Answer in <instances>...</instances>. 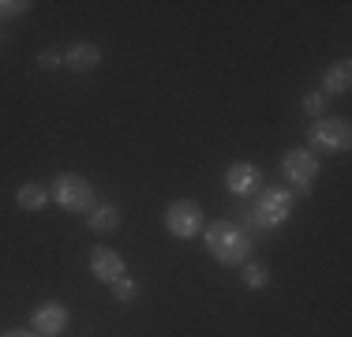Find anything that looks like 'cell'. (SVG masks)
Masks as SVG:
<instances>
[{
	"label": "cell",
	"instance_id": "obj_1",
	"mask_svg": "<svg viewBox=\"0 0 352 337\" xmlns=\"http://www.w3.org/2000/svg\"><path fill=\"white\" fill-rule=\"evenodd\" d=\"M206 232V251L217 259L221 266H240V263H248L251 259V236L240 229V225H232V221H214L210 229H203Z\"/></svg>",
	"mask_w": 352,
	"mask_h": 337
},
{
	"label": "cell",
	"instance_id": "obj_2",
	"mask_svg": "<svg viewBox=\"0 0 352 337\" xmlns=\"http://www.w3.org/2000/svg\"><path fill=\"white\" fill-rule=\"evenodd\" d=\"M49 199L68 214H90L98 206V188L82 173H56V180L49 184Z\"/></svg>",
	"mask_w": 352,
	"mask_h": 337
},
{
	"label": "cell",
	"instance_id": "obj_3",
	"mask_svg": "<svg viewBox=\"0 0 352 337\" xmlns=\"http://www.w3.org/2000/svg\"><path fill=\"white\" fill-rule=\"evenodd\" d=\"M307 142H311V154H349L352 128L345 116H318L307 128Z\"/></svg>",
	"mask_w": 352,
	"mask_h": 337
},
{
	"label": "cell",
	"instance_id": "obj_4",
	"mask_svg": "<svg viewBox=\"0 0 352 337\" xmlns=\"http://www.w3.org/2000/svg\"><path fill=\"white\" fill-rule=\"evenodd\" d=\"M281 176L292 191L300 195H311V184L318 180V157L304 146H289L281 154Z\"/></svg>",
	"mask_w": 352,
	"mask_h": 337
},
{
	"label": "cell",
	"instance_id": "obj_5",
	"mask_svg": "<svg viewBox=\"0 0 352 337\" xmlns=\"http://www.w3.org/2000/svg\"><path fill=\"white\" fill-rule=\"evenodd\" d=\"M165 229L176 240H195L199 232L206 229V214L195 199H176L165 206Z\"/></svg>",
	"mask_w": 352,
	"mask_h": 337
},
{
	"label": "cell",
	"instance_id": "obj_6",
	"mask_svg": "<svg viewBox=\"0 0 352 337\" xmlns=\"http://www.w3.org/2000/svg\"><path fill=\"white\" fill-rule=\"evenodd\" d=\"M292 217V191L285 188H266L255 202V225L263 229H281Z\"/></svg>",
	"mask_w": 352,
	"mask_h": 337
},
{
	"label": "cell",
	"instance_id": "obj_7",
	"mask_svg": "<svg viewBox=\"0 0 352 337\" xmlns=\"http://www.w3.org/2000/svg\"><path fill=\"white\" fill-rule=\"evenodd\" d=\"M68 323H72V315H68V307H64L60 300L38 303L34 315H30V330L41 334V337H60L64 330H68Z\"/></svg>",
	"mask_w": 352,
	"mask_h": 337
},
{
	"label": "cell",
	"instance_id": "obj_8",
	"mask_svg": "<svg viewBox=\"0 0 352 337\" xmlns=\"http://www.w3.org/2000/svg\"><path fill=\"white\" fill-rule=\"evenodd\" d=\"M225 188H229L232 195H240V199L255 195V191L263 188V168L251 165V162H236V165H229V168H225Z\"/></svg>",
	"mask_w": 352,
	"mask_h": 337
},
{
	"label": "cell",
	"instance_id": "obj_9",
	"mask_svg": "<svg viewBox=\"0 0 352 337\" xmlns=\"http://www.w3.org/2000/svg\"><path fill=\"white\" fill-rule=\"evenodd\" d=\"M90 274H94L102 285H113L116 277L128 274V263H124L113 248H94L90 251Z\"/></svg>",
	"mask_w": 352,
	"mask_h": 337
},
{
	"label": "cell",
	"instance_id": "obj_10",
	"mask_svg": "<svg viewBox=\"0 0 352 337\" xmlns=\"http://www.w3.org/2000/svg\"><path fill=\"white\" fill-rule=\"evenodd\" d=\"M98 64H102V49L90 45V41H75L68 53H64V67H68V72H75V75L94 72Z\"/></svg>",
	"mask_w": 352,
	"mask_h": 337
},
{
	"label": "cell",
	"instance_id": "obj_11",
	"mask_svg": "<svg viewBox=\"0 0 352 337\" xmlns=\"http://www.w3.org/2000/svg\"><path fill=\"white\" fill-rule=\"evenodd\" d=\"M120 206L116 202H98L94 210L87 214V225H90V232H98V236H109V232H116L120 229Z\"/></svg>",
	"mask_w": 352,
	"mask_h": 337
},
{
	"label": "cell",
	"instance_id": "obj_12",
	"mask_svg": "<svg viewBox=\"0 0 352 337\" xmlns=\"http://www.w3.org/2000/svg\"><path fill=\"white\" fill-rule=\"evenodd\" d=\"M352 90V61H338L322 72V94L333 98V94H349Z\"/></svg>",
	"mask_w": 352,
	"mask_h": 337
},
{
	"label": "cell",
	"instance_id": "obj_13",
	"mask_svg": "<svg viewBox=\"0 0 352 337\" xmlns=\"http://www.w3.org/2000/svg\"><path fill=\"white\" fill-rule=\"evenodd\" d=\"M15 202H19V210H27V214H38V210L49 206V188L27 180V184H19V191H15Z\"/></svg>",
	"mask_w": 352,
	"mask_h": 337
},
{
	"label": "cell",
	"instance_id": "obj_14",
	"mask_svg": "<svg viewBox=\"0 0 352 337\" xmlns=\"http://www.w3.org/2000/svg\"><path fill=\"white\" fill-rule=\"evenodd\" d=\"M270 281H274L270 266H266V263H251V259H248V263H244V285H248V289H266Z\"/></svg>",
	"mask_w": 352,
	"mask_h": 337
},
{
	"label": "cell",
	"instance_id": "obj_15",
	"mask_svg": "<svg viewBox=\"0 0 352 337\" xmlns=\"http://www.w3.org/2000/svg\"><path fill=\"white\" fill-rule=\"evenodd\" d=\"M109 292H113V300H116V303H131V300L139 296V285L131 281L128 274H124V277H116V281L109 285Z\"/></svg>",
	"mask_w": 352,
	"mask_h": 337
},
{
	"label": "cell",
	"instance_id": "obj_16",
	"mask_svg": "<svg viewBox=\"0 0 352 337\" xmlns=\"http://www.w3.org/2000/svg\"><path fill=\"white\" fill-rule=\"evenodd\" d=\"M326 105H330V98L322 94V90H311V94H304V101H300V109H304L311 120H318V116H326Z\"/></svg>",
	"mask_w": 352,
	"mask_h": 337
},
{
	"label": "cell",
	"instance_id": "obj_17",
	"mask_svg": "<svg viewBox=\"0 0 352 337\" xmlns=\"http://www.w3.org/2000/svg\"><path fill=\"white\" fill-rule=\"evenodd\" d=\"M30 12V0H0V19H19Z\"/></svg>",
	"mask_w": 352,
	"mask_h": 337
},
{
	"label": "cell",
	"instance_id": "obj_18",
	"mask_svg": "<svg viewBox=\"0 0 352 337\" xmlns=\"http://www.w3.org/2000/svg\"><path fill=\"white\" fill-rule=\"evenodd\" d=\"M60 64H64V56H60V53H53V49L38 56V67H41V72H56Z\"/></svg>",
	"mask_w": 352,
	"mask_h": 337
},
{
	"label": "cell",
	"instance_id": "obj_19",
	"mask_svg": "<svg viewBox=\"0 0 352 337\" xmlns=\"http://www.w3.org/2000/svg\"><path fill=\"white\" fill-rule=\"evenodd\" d=\"M0 337H41L34 330H8V334H0Z\"/></svg>",
	"mask_w": 352,
	"mask_h": 337
}]
</instances>
